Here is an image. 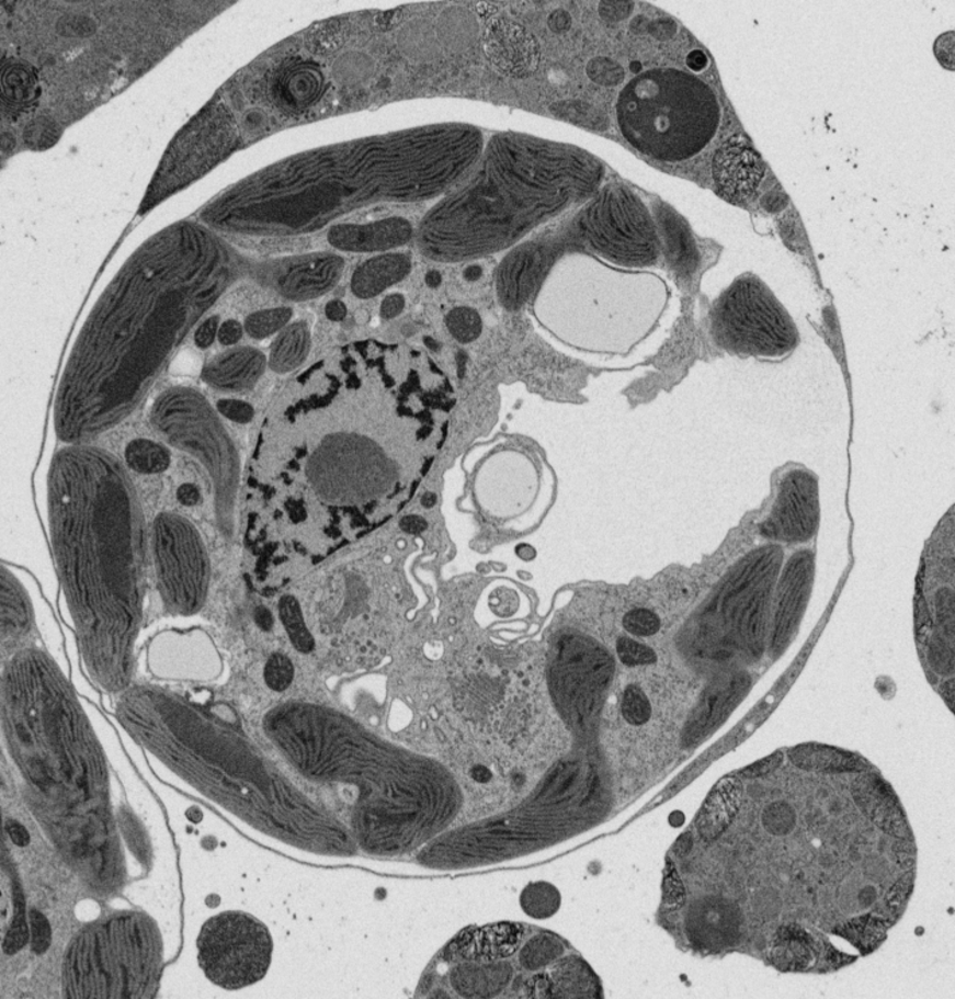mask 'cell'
Instances as JSON below:
<instances>
[{
	"instance_id": "obj_43",
	"label": "cell",
	"mask_w": 955,
	"mask_h": 999,
	"mask_svg": "<svg viewBox=\"0 0 955 999\" xmlns=\"http://www.w3.org/2000/svg\"><path fill=\"white\" fill-rule=\"evenodd\" d=\"M245 325H241L239 320H224V322L219 325L217 337L218 342L221 343L223 347L232 348L235 344L241 341L242 336H245Z\"/></svg>"
},
{
	"instance_id": "obj_33",
	"label": "cell",
	"mask_w": 955,
	"mask_h": 999,
	"mask_svg": "<svg viewBox=\"0 0 955 999\" xmlns=\"http://www.w3.org/2000/svg\"><path fill=\"white\" fill-rule=\"evenodd\" d=\"M447 329L456 341L461 343H470L482 332V319L480 315L468 307L454 308L447 314Z\"/></svg>"
},
{
	"instance_id": "obj_7",
	"label": "cell",
	"mask_w": 955,
	"mask_h": 999,
	"mask_svg": "<svg viewBox=\"0 0 955 999\" xmlns=\"http://www.w3.org/2000/svg\"><path fill=\"white\" fill-rule=\"evenodd\" d=\"M148 416L166 443L185 452L204 468L219 525L232 526L239 493V456L216 409L200 390L171 386L154 400Z\"/></svg>"
},
{
	"instance_id": "obj_21",
	"label": "cell",
	"mask_w": 955,
	"mask_h": 999,
	"mask_svg": "<svg viewBox=\"0 0 955 999\" xmlns=\"http://www.w3.org/2000/svg\"><path fill=\"white\" fill-rule=\"evenodd\" d=\"M266 356L249 347L227 350L212 359L204 367L203 378L213 389L242 391L253 388L263 377Z\"/></svg>"
},
{
	"instance_id": "obj_18",
	"label": "cell",
	"mask_w": 955,
	"mask_h": 999,
	"mask_svg": "<svg viewBox=\"0 0 955 999\" xmlns=\"http://www.w3.org/2000/svg\"><path fill=\"white\" fill-rule=\"evenodd\" d=\"M345 263L337 254H312L291 261L275 277L278 293L289 300L316 299L341 281Z\"/></svg>"
},
{
	"instance_id": "obj_25",
	"label": "cell",
	"mask_w": 955,
	"mask_h": 999,
	"mask_svg": "<svg viewBox=\"0 0 955 999\" xmlns=\"http://www.w3.org/2000/svg\"><path fill=\"white\" fill-rule=\"evenodd\" d=\"M33 627V611L21 582L2 568L3 644L25 638Z\"/></svg>"
},
{
	"instance_id": "obj_9",
	"label": "cell",
	"mask_w": 955,
	"mask_h": 999,
	"mask_svg": "<svg viewBox=\"0 0 955 999\" xmlns=\"http://www.w3.org/2000/svg\"><path fill=\"white\" fill-rule=\"evenodd\" d=\"M524 936L519 924L465 931L435 962V987L448 989L454 997H508L507 989L519 973L509 957L518 953Z\"/></svg>"
},
{
	"instance_id": "obj_26",
	"label": "cell",
	"mask_w": 955,
	"mask_h": 999,
	"mask_svg": "<svg viewBox=\"0 0 955 999\" xmlns=\"http://www.w3.org/2000/svg\"><path fill=\"white\" fill-rule=\"evenodd\" d=\"M741 799V784L738 779H724L714 790L703 808L698 830L705 838L720 835L737 816Z\"/></svg>"
},
{
	"instance_id": "obj_41",
	"label": "cell",
	"mask_w": 955,
	"mask_h": 999,
	"mask_svg": "<svg viewBox=\"0 0 955 999\" xmlns=\"http://www.w3.org/2000/svg\"><path fill=\"white\" fill-rule=\"evenodd\" d=\"M589 73L592 80L601 82L604 86H615L623 79V70L619 65L609 61V59H595L589 67Z\"/></svg>"
},
{
	"instance_id": "obj_44",
	"label": "cell",
	"mask_w": 955,
	"mask_h": 999,
	"mask_svg": "<svg viewBox=\"0 0 955 999\" xmlns=\"http://www.w3.org/2000/svg\"><path fill=\"white\" fill-rule=\"evenodd\" d=\"M783 760V753L775 752L771 754L770 758L758 761V763L752 764L749 769L741 771V775L746 777H761L768 775L769 772L778 769Z\"/></svg>"
},
{
	"instance_id": "obj_27",
	"label": "cell",
	"mask_w": 955,
	"mask_h": 999,
	"mask_svg": "<svg viewBox=\"0 0 955 999\" xmlns=\"http://www.w3.org/2000/svg\"><path fill=\"white\" fill-rule=\"evenodd\" d=\"M311 336L304 320L289 323L278 332L271 347L269 365L275 373L284 374L296 371L304 365L310 352Z\"/></svg>"
},
{
	"instance_id": "obj_51",
	"label": "cell",
	"mask_w": 955,
	"mask_h": 999,
	"mask_svg": "<svg viewBox=\"0 0 955 999\" xmlns=\"http://www.w3.org/2000/svg\"><path fill=\"white\" fill-rule=\"evenodd\" d=\"M254 622L263 629H270L274 626V617H272L271 612L266 610L265 606H258V609L254 610Z\"/></svg>"
},
{
	"instance_id": "obj_6",
	"label": "cell",
	"mask_w": 955,
	"mask_h": 999,
	"mask_svg": "<svg viewBox=\"0 0 955 999\" xmlns=\"http://www.w3.org/2000/svg\"><path fill=\"white\" fill-rule=\"evenodd\" d=\"M614 291L596 290V297L585 291L587 297L578 296L573 308L537 310L538 322L579 352L630 354L660 323L669 288L652 273L633 272L630 281L610 296Z\"/></svg>"
},
{
	"instance_id": "obj_52",
	"label": "cell",
	"mask_w": 955,
	"mask_h": 999,
	"mask_svg": "<svg viewBox=\"0 0 955 999\" xmlns=\"http://www.w3.org/2000/svg\"><path fill=\"white\" fill-rule=\"evenodd\" d=\"M707 57H705L704 53L700 50L692 52L691 55L686 58L687 67L696 71L703 70L705 67H707Z\"/></svg>"
},
{
	"instance_id": "obj_3",
	"label": "cell",
	"mask_w": 955,
	"mask_h": 999,
	"mask_svg": "<svg viewBox=\"0 0 955 999\" xmlns=\"http://www.w3.org/2000/svg\"><path fill=\"white\" fill-rule=\"evenodd\" d=\"M47 514L82 662L100 688L121 692L133 678L145 612L147 534L138 493L109 451L67 444L50 463Z\"/></svg>"
},
{
	"instance_id": "obj_56",
	"label": "cell",
	"mask_w": 955,
	"mask_h": 999,
	"mask_svg": "<svg viewBox=\"0 0 955 999\" xmlns=\"http://www.w3.org/2000/svg\"><path fill=\"white\" fill-rule=\"evenodd\" d=\"M424 341H427L425 344H427V347H429L431 350H436V349H437V344H436V341H434V339L427 337V338L424 339Z\"/></svg>"
},
{
	"instance_id": "obj_11",
	"label": "cell",
	"mask_w": 955,
	"mask_h": 999,
	"mask_svg": "<svg viewBox=\"0 0 955 999\" xmlns=\"http://www.w3.org/2000/svg\"><path fill=\"white\" fill-rule=\"evenodd\" d=\"M197 949L207 979L223 989L240 990L260 983L269 973L274 942L254 916L229 911L206 921Z\"/></svg>"
},
{
	"instance_id": "obj_20",
	"label": "cell",
	"mask_w": 955,
	"mask_h": 999,
	"mask_svg": "<svg viewBox=\"0 0 955 999\" xmlns=\"http://www.w3.org/2000/svg\"><path fill=\"white\" fill-rule=\"evenodd\" d=\"M547 261L544 249L525 246L502 261L497 275L498 296L509 310L524 306L535 291Z\"/></svg>"
},
{
	"instance_id": "obj_45",
	"label": "cell",
	"mask_w": 955,
	"mask_h": 999,
	"mask_svg": "<svg viewBox=\"0 0 955 999\" xmlns=\"http://www.w3.org/2000/svg\"><path fill=\"white\" fill-rule=\"evenodd\" d=\"M939 616L942 623V626L948 628V633H952L954 629V602H953V592L943 590L939 592Z\"/></svg>"
},
{
	"instance_id": "obj_12",
	"label": "cell",
	"mask_w": 955,
	"mask_h": 999,
	"mask_svg": "<svg viewBox=\"0 0 955 999\" xmlns=\"http://www.w3.org/2000/svg\"><path fill=\"white\" fill-rule=\"evenodd\" d=\"M581 229L592 248L615 263L645 266L660 258V240L651 216L626 189L604 190L583 214Z\"/></svg>"
},
{
	"instance_id": "obj_50",
	"label": "cell",
	"mask_w": 955,
	"mask_h": 999,
	"mask_svg": "<svg viewBox=\"0 0 955 999\" xmlns=\"http://www.w3.org/2000/svg\"><path fill=\"white\" fill-rule=\"evenodd\" d=\"M401 529L407 533L418 534L425 531L427 522L423 516L408 515L402 519Z\"/></svg>"
},
{
	"instance_id": "obj_48",
	"label": "cell",
	"mask_w": 955,
	"mask_h": 999,
	"mask_svg": "<svg viewBox=\"0 0 955 999\" xmlns=\"http://www.w3.org/2000/svg\"><path fill=\"white\" fill-rule=\"evenodd\" d=\"M5 830H8L11 841L18 847H26L29 844L30 836L25 826L14 822V820H9L8 825H5Z\"/></svg>"
},
{
	"instance_id": "obj_19",
	"label": "cell",
	"mask_w": 955,
	"mask_h": 999,
	"mask_svg": "<svg viewBox=\"0 0 955 999\" xmlns=\"http://www.w3.org/2000/svg\"><path fill=\"white\" fill-rule=\"evenodd\" d=\"M412 236L411 222L390 216L375 222L337 224L329 230V242L343 252H385L406 246Z\"/></svg>"
},
{
	"instance_id": "obj_5",
	"label": "cell",
	"mask_w": 955,
	"mask_h": 999,
	"mask_svg": "<svg viewBox=\"0 0 955 999\" xmlns=\"http://www.w3.org/2000/svg\"><path fill=\"white\" fill-rule=\"evenodd\" d=\"M163 970V943L145 913L111 916L87 927L65 955L69 998H152Z\"/></svg>"
},
{
	"instance_id": "obj_22",
	"label": "cell",
	"mask_w": 955,
	"mask_h": 999,
	"mask_svg": "<svg viewBox=\"0 0 955 999\" xmlns=\"http://www.w3.org/2000/svg\"><path fill=\"white\" fill-rule=\"evenodd\" d=\"M323 87L322 71L316 65L298 63L277 75L272 97L278 109L302 112L317 103L322 97Z\"/></svg>"
},
{
	"instance_id": "obj_36",
	"label": "cell",
	"mask_w": 955,
	"mask_h": 999,
	"mask_svg": "<svg viewBox=\"0 0 955 999\" xmlns=\"http://www.w3.org/2000/svg\"><path fill=\"white\" fill-rule=\"evenodd\" d=\"M264 680L275 692H283L294 680L293 662L282 654H275L265 663Z\"/></svg>"
},
{
	"instance_id": "obj_34",
	"label": "cell",
	"mask_w": 955,
	"mask_h": 999,
	"mask_svg": "<svg viewBox=\"0 0 955 999\" xmlns=\"http://www.w3.org/2000/svg\"><path fill=\"white\" fill-rule=\"evenodd\" d=\"M345 27L340 22H326L323 25L312 30L310 37H308V45H310L312 52L323 55V53L340 49L342 44L345 43Z\"/></svg>"
},
{
	"instance_id": "obj_39",
	"label": "cell",
	"mask_w": 955,
	"mask_h": 999,
	"mask_svg": "<svg viewBox=\"0 0 955 999\" xmlns=\"http://www.w3.org/2000/svg\"><path fill=\"white\" fill-rule=\"evenodd\" d=\"M30 923H32V945L34 953H46V951L49 950L52 942L49 921H47L45 916L38 912L37 909H33V911H30Z\"/></svg>"
},
{
	"instance_id": "obj_15",
	"label": "cell",
	"mask_w": 955,
	"mask_h": 999,
	"mask_svg": "<svg viewBox=\"0 0 955 999\" xmlns=\"http://www.w3.org/2000/svg\"><path fill=\"white\" fill-rule=\"evenodd\" d=\"M815 555L800 550L787 561L776 581L775 610L771 627L770 651L774 659L786 651L796 636L806 606H808L812 581H815Z\"/></svg>"
},
{
	"instance_id": "obj_37",
	"label": "cell",
	"mask_w": 955,
	"mask_h": 999,
	"mask_svg": "<svg viewBox=\"0 0 955 999\" xmlns=\"http://www.w3.org/2000/svg\"><path fill=\"white\" fill-rule=\"evenodd\" d=\"M623 626L628 633L638 636H651L660 632L661 621L649 610H633L623 617Z\"/></svg>"
},
{
	"instance_id": "obj_38",
	"label": "cell",
	"mask_w": 955,
	"mask_h": 999,
	"mask_svg": "<svg viewBox=\"0 0 955 999\" xmlns=\"http://www.w3.org/2000/svg\"><path fill=\"white\" fill-rule=\"evenodd\" d=\"M619 659L626 666H639L655 663L657 656L650 647L638 644V642L621 638L616 644Z\"/></svg>"
},
{
	"instance_id": "obj_24",
	"label": "cell",
	"mask_w": 955,
	"mask_h": 999,
	"mask_svg": "<svg viewBox=\"0 0 955 999\" xmlns=\"http://www.w3.org/2000/svg\"><path fill=\"white\" fill-rule=\"evenodd\" d=\"M770 960L782 972H808L818 961L815 939L796 923L783 926L771 941Z\"/></svg>"
},
{
	"instance_id": "obj_54",
	"label": "cell",
	"mask_w": 955,
	"mask_h": 999,
	"mask_svg": "<svg viewBox=\"0 0 955 999\" xmlns=\"http://www.w3.org/2000/svg\"><path fill=\"white\" fill-rule=\"evenodd\" d=\"M424 281L430 288H437L442 284V275L437 271H430L427 273Z\"/></svg>"
},
{
	"instance_id": "obj_23",
	"label": "cell",
	"mask_w": 955,
	"mask_h": 999,
	"mask_svg": "<svg viewBox=\"0 0 955 999\" xmlns=\"http://www.w3.org/2000/svg\"><path fill=\"white\" fill-rule=\"evenodd\" d=\"M412 271L411 256L384 253L364 261L354 271L350 288L360 299H373L405 279Z\"/></svg>"
},
{
	"instance_id": "obj_10",
	"label": "cell",
	"mask_w": 955,
	"mask_h": 999,
	"mask_svg": "<svg viewBox=\"0 0 955 999\" xmlns=\"http://www.w3.org/2000/svg\"><path fill=\"white\" fill-rule=\"evenodd\" d=\"M160 597L171 614L192 616L203 609L211 586V560L203 535L177 513H162L151 529Z\"/></svg>"
},
{
	"instance_id": "obj_8",
	"label": "cell",
	"mask_w": 955,
	"mask_h": 999,
	"mask_svg": "<svg viewBox=\"0 0 955 999\" xmlns=\"http://www.w3.org/2000/svg\"><path fill=\"white\" fill-rule=\"evenodd\" d=\"M714 341L729 354L778 362L800 343L796 322L761 277L746 273L724 291L710 317Z\"/></svg>"
},
{
	"instance_id": "obj_49",
	"label": "cell",
	"mask_w": 955,
	"mask_h": 999,
	"mask_svg": "<svg viewBox=\"0 0 955 999\" xmlns=\"http://www.w3.org/2000/svg\"><path fill=\"white\" fill-rule=\"evenodd\" d=\"M325 314L331 322H342L348 317V307L342 300H330L325 307Z\"/></svg>"
},
{
	"instance_id": "obj_1",
	"label": "cell",
	"mask_w": 955,
	"mask_h": 999,
	"mask_svg": "<svg viewBox=\"0 0 955 999\" xmlns=\"http://www.w3.org/2000/svg\"><path fill=\"white\" fill-rule=\"evenodd\" d=\"M453 384L429 353L361 339L302 367L253 436L242 486L245 568L284 590L411 503L447 440Z\"/></svg>"
},
{
	"instance_id": "obj_53",
	"label": "cell",
	"mask_w": 955,
	"mask_h": 999,
	"mask_svg": "<svg viewBox=\"0 0 955 999\" xmlns=\"http://www.w3.org/2000/svg\"><path fill=\"white\" fill-rule=\"evenodd\" d=\"M482 275H484V270H482V266H479V265L467 266L464 272V276H465L466 281L471 282V283L478 282L479 279L482 277Z\"/></svg>"
},
{
	"instance_id": "obj_14",
	"label": "cell",
	"mask_w": 955,
	"mask_h": 999,
	"mask_svg": "<svg viewBox=\"0 0 955 999\" xmlns=\"http://www.w3.org/2000/svg\"><path fill=\"white\" fill-rule=\"evenodd\" d=\"M820 487L808 469L794 468L780 480L775 502L762 523L764 537L783 543H808L820 527Z\"/></svg>"
},
{
	"instance_id": "obj_31",
	"label": "cell",
	"mask_w": 955,
	"mask_h": 999,
	"mask_svg": "<svg viewBox=\"0 0 955 999\" xmlns=\"http://www.w3.org/2000/svg\"><path fill=\"white\" fill-rule=\"evenodd\" d=\"M293 315L289 307L266 308L249 315L245 329L253 339H265L286 329Z\"/></svg>"
},
{
	"instance_id": "obj_16",
	"label": "cell",
	"mask_w": 955,
	"mask_h": 999,
	"mask_svg": "<svg viewBox=\"0 0 955 999\" xmlns=\"http://www.w3.org/2000/svg\"><path fill=\"white\" fill-rule=\"evenodd\" d=\"M484 50L492 67L512 79L535 75L542 58L535 35L509 20L491 22L485 30Z\"/></svg>"
},
{
	"instance_id": "obj_55",
	"label": "cell",
	"mask_w": 955,
	"mask_h": 999,
	"mask_svg": "<svg viewBox=\"0 0 955 999\" xmlns=\"http://www.w3.org/2000/svg\"><path fill=\"white\" fill-rule=\"evenodd\" d=\"M421 502H423L424 508H429V509L434 508L435 503H436L435 493L427 492L425 496L423 497V499H421Z\"/></svg>"
},
{
	"instance_id": "obj_28",
	"label": "cell",
	"mask_w": 955,
	"mask_h": 999,
	"mask_svg": "<svg viewBox=\"0 0 955 999\" xmlns=\"http://www.w3.org/2000/svg\"><path fill=\"white\" fill-rule=\"evenodd\" d=\"M791 759L798 769L808 771L822 772H844V771H863L865 761L856 754L842 749L820 746L805 745L793 748Z\"/></svg>"
},
{
	"instance_id": "obj_30",
	"label": "cell",
	"mask_w": 955,
	"mask_h": 999,
	"mask_svg": "<svg viewBox=\"0 0 955 999\" xmlns=\"http://www.w3.org/2000/svg\"><path fill=\"white\" fill-rule=\"evenodd\" d=\"M278 614H281L284 628L296 650L310 652L316 646V642L306 627L304 612L300 610L298 600L293 597H284L278 605Z\"/></svg>"
},
{
	"instance_id": "obj_2",
	"label": "cell",
	"mask_w": 955,
	"mask_h": 999,
	"mask_svg": "<svg viewBox=\"0 0 955 999\" xmlns=\"http://www.w3.org/2000/svg\"><path fill=\"white\" fill-rule=\"evenodd\" d=\"M230 270L216 249L171 241L148 249L82 327L59 378L55 430L91 443L129 418L219 299Z\"/></svg>"
},
{
	"instance_id": "obj_29",
	"label": "cell",
	"mask_w": 955,
	"mask_h": 999,
	"mask_svg": "<svg viewBox=\"0 0 955 999\" xmlns=\"http://www.w3.org/2000/svg\"><path fill=\"white\" fill-rule=\"evenodd\" d=\"M124 459L133 472L141 475H158L168 472L171 454L164 444L152 439L130 440L124 451Z\"/></svg>"
},
{
	"instance_id": "obj_47",
	"label": "cell",
	"mask_w": 955,
	"mask_h": 999,
	"mask_svg": "<svg viewBox=\"0 0 955 999\" xmlns=\"http://www.w3.org/2000/svg\"><path fill=\"white\" fill-rule=\"evenodd\" d=\"M177 498L183 507L194 508L203 499V493H201L200 487L194 484H183L178 487Z\"/></svg>"
},
{
	"instance_id": "obj_46",
	"label": "cell",
	"mask_w": 955,
	"mask_h": 999,
	"mask_svg": "<svg viewBox=\"0 0 955 999\" xmlns=\"http://www.w3.org/2000/svg\"><path fill=\"white\" fill-rule=\"evenodd\" d=\"M406 308V297L401 294H390L382 303V308H379V314L385 320L395 319L405 311Z\"/></svg>"
},
{
	"instance_id": "obj_35",
	"label": "cell",
	"mask_w": 955,
	"mask_h": 999,
	"mask_svg": "<svg viewBox=\"0 0 955 999\" xmlns=\"http://www.w3.org/2000/svg\"><path fill=\"white\" fill-rule=\"evenodd\" d=\"M15 911L13 923H11L8 936L4 939L3 950L5 954H15L25 947L29 941V929L26 923L25 901L21 892L15 895Z\"/></svg>"
},
{
	"instance_id": "obj_42",
	"label": "cell",
	"mask_w": 955,
	"mask_h": 999,
	"mask_svg": "<svg viewBox=\"0 0 955 999\" xmlns=\"http://www.w3.org/2000/svg\"><path fill=\"white\" fill-rule=\"evenodd\" d=\"M219 325L217 315L204 319L194 331L195 347L203 350L211 348L218 337Z\"/></svg>"
},
{
	"instance_id": "obj_17",
	"label": "cell",
	"mask_w": 955,
	"mask_h": 999,
	"mask_svg": "<svg viewBox=\"0 0 955 999\" xmlns=\"http://www.w3.org/2000/svg\"><path fill=\"white\" fill-rule=\"evenodd\" d=\"M764 174L766 166L743 136H731L715 154L714 180L729 200L752 197Z\"/></svg>"
},
{
	"instance_id": "obj_40",
	"label": "cell",
	"mask_w": 955,
	"mask_h": 999,
	"mask_svg": "<svg viewBox=\"0 0 955 999\" xmlns=\"http://www.w3.org/2000/svg\"><path fill=\"white\" fill-rule=\"evenodd\" d=\"M217 410L224 418L234 422H239V424H247V422L253 419L254 415L251 404L235 400V398H223V400H219L217 402Z\"/></svg>"
},
{
	"instance_id": "obj_32",
	"label": "cell",
	"mask_w": 955,
	"mask_h": 999,
	"mask_svg": "<svg viewBox=\"0 0 955 999\" xmlns=\"http://www.w3.org/2000/svg\"><path fill=\"white\" fill-rule=\"evenodd\" d=\"M619 712L627 727L640 728L650 723L652 705L643 689L628 685L623 692Z\"/></svg>"
},
{
	"instance_id": "obj_4",
	"label": "cell",
	"mask_w": 955,
	"mask_h": 999,
	"mask_svg": "<svg viewBox=\"0 0 955 999\" xmlns=\"http://www.w3.org/2000/svg\"><path fill=\"white\" fill-rule=\"evenodd\" d=\"M616 117L626 140L650 158L680 162L714 140L721 109L714 89L679 69L646 71L623 89Z\"/></svg>"
},
{
	"instance_id": "obj_13",
	"label": "cell",
	"mask_w": 955,
	"mask_h": 999,
	"mask_svg": "<svg viewBox=\"0 0 955 999\" xmlns=\"http://www.w3.org/2000/svg\"><path fill=\"white\" fill-rule=\"evenodd\" d=\"M782 560L783 550L778 545L753 550L740 565L724 598V611L732 623L735 638L755 659H761L766 651L771 599Z\"/></svg>"
}]
</instances>
